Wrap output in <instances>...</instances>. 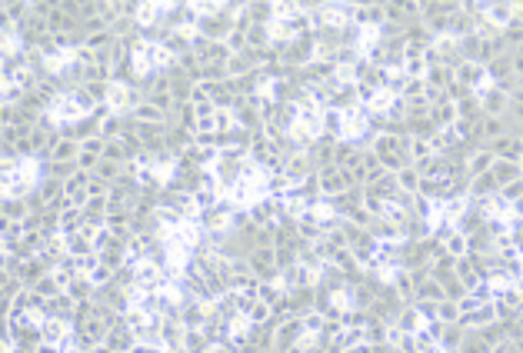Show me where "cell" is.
<instances>
[{
	"label": "cell",
	"instance_id": "6da1fadb",
	"mask_svg": "<svg viewBox=\"0 0 523 353\" xmlns=\"http://www.w3.org/2000/svg\"><path fill=\"white\" fill-rule=\"evenodd\" d=\"M53 117H57L60 124H64V120H73V117H77V104H67V100H60V104L53 107Z\"/></svg>",
	"mask_w": 523,
	"mask_h": 353
},
{
	"label": "cell",
	"instance_id": "7a4b0ae2",
	"mask_svg": "<svg viewBox=\"0 0 523 353\" xmlns=\"http://www.w3.org/2000/svg\"><path fill=\"white\" fill-rule=\"evenodd\" d=\"M64 334H67L64 323H50V327H47V337H50V340H64Z\"/></svg>",
	"mask_w": 523,
	"mask_h": 353
}]
</instances>
